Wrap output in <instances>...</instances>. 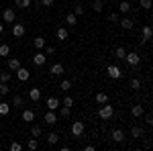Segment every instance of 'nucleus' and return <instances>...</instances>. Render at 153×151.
<instances>
[{
	"label": "nucleus",
	"mask_w": 153,
	"mask_h": 151,
	"mask_svg": "<svg viewBox=\"0 0 153 151\" xmlns=\"http://www.w3.org/2000/svg\"><path fill=\"white\" fill-rule=\"evenodd\" d=\"M76 16H80V14H84V6H76V12H74Z\"/></svg>",
	"instance_id": "43"
},
{
	"label": "nucleus",
	"mask_w": 153,
	"mask_h": 151,
	"mask_svg": "<svg viewBox=\"0 0 153 151\" xmlns=\"http://www.w3.org/2000/svg\"><path fill=\"white\" fill-rule=\"evenodd\" d=\"M16 78H19L21 82H27L29 78H31V71L27 70V68H19V70H16Z\"/></svg>",
	"instance_id": "8"
},
{
	"label": "nucleus",
	"mask_w": 153,
	"mask_h": 151,
	"mask_svg": "<svg viewBox=\"0 0 153 151\" xmlns=\"http://www.w3.org/2000/svg\"><path fill=\"white\" fill-rule=\"evenodd\" d=\"M23 121H27V123H33V121H35V112H33L31 108L23 110Z\"/></svg>",
	"instance_id": "17"
},
{
	"label": "nucleus",
	"mask_w": 153,
	"mask_h": 151,
	"mask_svg": "<svg viewBox=\"0 0 153 151\" xmlns=\"http://www.w3.org/2000/svg\"><path fill=\"white\" fill-rule=\"evenodd\" d=\"M14 19H16V14H14L12 8H6V10L2 12V21L4 23H14Z\"/></svg>",
	"instance_id": "6"
},
{
	"label": "nucleus",
	"mask_w": 153,
	"mask_h": 151,
	"mask_svg": "<svg viewBox=\"0 0 153 151\" xmlns=\"http://www.w3.org/2000/svg\"><path fill=\"white\" fill-rule=\"evenodd\" d=\"M131 137H133V139H141V137H143V129L137 127V125L131 127Z\"/></svg>",
	"instance_id": "16"
},
{
	"label": "nucleus",
	"mask_w": 153,
	"mask_h": 151,
	"mask_svg": "<svg viewBox=\"0 0 153 151\" xmlns=\"http://www.w3.org/2000/svg\"><path fill=\"white\" fill-rule=\"evenodd\" d=\"M21 149H23V147H21L16 141H12V143H10V151H21Z\"/></svg>",
	"instance_id": "41"
},
{
	"label": "nucleus",
	"mask_w": 153,
	"mask_h": 151,
	"mask_svg": "<svg viewBox=\"0 0 153 151\" xmlns=\"http://www.w3.org/2000/svg\"><path fill=\"white\" fill-rule=\"evenodd\" d=\"M41 133H43V129L39 127V125H33V127H31V135H33V137H39Z\"/></svg>",
	"instance_id": "32"
},
{
	"label": "nucleus",
	"mask_w": 153,
	"mask_h": 151,
	"mask_svg": "<svg viewBox=\"0 0 153 151\" xmlns=\"http://www.w3.org/2000/svg\"><path fill=\"white\" fill-rule=\"evenodd\" d=\"M65 23H68V25H71V27H76V23H78V16H76L74 12H70V14L65 16Z\"/></svg>",
	"instance_id": "24"
},
{
	"label": "nucleus",
	"mask_w": 153,
	"mask_h": 151,
	"mask_svg": "<svg viewBox=\"0 0 153 151\" xmlns=\"http://www.w3.org/2000/svg\"><path fill=\"white\" fill-rule=\"evenodd\" d=\"M108 19H110L112 23H118V19H120V16H118L117 12H112V14H108Z\"/></svg>",
	"instance_id": "42"
},
{
	"label": "nucleus",
	"mask_w": 153,
	"mask_h": 151,
	"mask_svg": "<svg viewBox=\"0 0 153 151\" xmlns=\"http://www.w3.org/2000/svg\"><path fill=\"white\" fill-rule=\"evenodd\" d=\"M8 92H10V86H8L6 82H0V94H2V96H6Z\"/></svg>",
	"instance_id": "28"
},
{
	"label": "nucleus",
	"mask_w": 153,
	"mask_h": 151,
	"mask_svg": "<svg viewBox=\"0 0 153 151\" xmlns=\"http://www.w3.org/2000/svg\"><path fill=\"white\" fill-rule=\"evenodd\" d=\"M23 96H19V94H16V96H12V106H16V108H21V106H23Z\"/></svg>",
	"instance_id": "26"
},
{
	"label": "nucleus",
	"mask_w": 153,
	"mask_h": 151,
	"mask_svg": "<svg viewBox=\"0 0 153 151\" xmlns=\"http://www.w3.org/2000/svg\"><path fill=\"white\" fill-rule=\"evenodd\" d=\"M10 112V104H6V102H0V115H8Z\"/></svg>",
	"instance_id": "29"
},
{
	"label": "nucleus",
	"mask_w": 153,
	"mask_h": 151,
	"mask_svg": "<svg viewBox=\"0 0 153 151\" xmlns=\"http://www.w3.org/2000/svg\"><path fill=\"white\" fill-rule=\"evenodd\" d=\"M2 31H4V25H2V23H0V33H2Z\"/></svg>",
	"instance_id": "45"
},
{
	"label": "nucleus",
	"mask_w": 153,
	"mask_h": 151,
	"mask_svg": "<svg viewBox=\"0 0 153 151\" xmlns=\"http://www.w3.org/2000/svg\"><path fill=\"white\" fill-rule=\"evenodd\" d=\"M61 106H68V108H71V106H74V98H71V96H65V98L61 100Z\"/></svg>",
	"instance_id": "34"
},
{
	"label": "nucleus",
	"mask_w": 153,
	"mask_h": 151,
	"mask_svg": "<svg viewBox=\"0 0 153 151\" xmlns=\"http://www.w3.org/2000/svg\"><path fill=\"white\" fill-rule=\"evenodd\" d=\"M12 35L14 37H23L25 35V27L23 25H14V27H12Z\"/></svg>",
	"instance_id": "20"
},
{
	"label": "nucleus",
	"mask_w": 153,
	"mask_h": 151,
	"mask_svg": "<svg viewBox=\"0 0 153 151\" xmlns=\"http://www.w3.org/2000/svg\"><path fill=\"white\" fill-rule=\"evenodd\" d=\"M37 147H39V141L35 139V137H33V139H29L27 141V149H31V151H35Z\"/></svg>",
	"instance_id": "25"
},
{
	"label": "nucleus",
	"mask_w": 153,
	"mask_h": 151,
	"mask_svg": "<svg viewBox=\"0 0 153 151\" xmlns=\"http://www.w3.org/2000/svg\"><path fill=\"white\" fill-rule=\"evenodd\" d=\"M0 55H4V57H6V55H10V47L6 45V43H2V45H0Z\"/></svg>",
	"instance_id": "33"
},
{
	"label": "nucleus",
	"mask_w": 153,
	"mask_h": 151,
	"mask_svg": "<svg viewBox=\"0 0 153 151\" xmlns=\"http://www.w3.org/2000/svg\"><path fill=\"white\" fill-rule=\"evenodd\" d=\"M114 57H117V59H125V57H127L125 47H117V49H114Z\"/></svg>",
	"instance_id": "21"
},
{
	"label": "nucleus",
	"mask_w": 153,
	"mask_h": 151,
	"mask_svg": "<svg viewBox=\"0 0 153 151\" xmlns=\"http://www.w3.org/2000/svg\"><path fill=\"white\" fill-rule=\"evenodd\" d=\"M33 43H35V47H37V49H43V47H45V39H43V37H37V39L33 41Z\"/></svg>",
	"instance_id": "36"
},
{
	"label": "nucleus",
	"mask_w": 153,
	"mask_h": 151,
	"mask_svg": "<svg viewBox=\"0 0 153 151\" xmlns=\"http://www.w3.org/2000/svg\"><path fill=\"white\" fill-rule=\"evenodd\" d=\"M70 115H71V108H68V106H61V108H59V116H63V118H68Z\"/></svg>",
	"instance_id": "31"
},
{
	"label": "nucleus",
	"mask_w": 153,
	"mask_h": 151,
	"mask_svg": "<svg viewBox=\"0 0 153 151\" xmlns=\"http://www.w3.org/2000/svg\"><path fill=\"white\" fill-rule=\"evenodd\" d=\"M63 65H61V63H53V65H51V70H49V74H53V76H61V74H63Z\"/></svg>",
	"instance_id": "15"
},
{
	"label": "nucleus",
	"mask_w": 153,
	"mask_h": 151,
	"mask_svg": "<svg viewBox=\"0 0 153 151\" xmlns=\"http://www.w3.org/2000/svg\"><path fill=\"white\" fill-rule=\"evenodd\" d=\"M39 2H41V4H43V6H51V4H53V2H55V0H39Z\"/></svg>",
	"instance_id": "44"
},
{
	"label": "nucleus",
	"mask_w": 153,
	"mask_h": 151,
	"mask_svg": "<svg viewBox=\"0 0 153 151\" xmlns=\"http://www.w3.org/2000/svg\"><path fill=\"white\" fill-rule=\"evenodd\" d=\"M19 68H21V61H19L16 57H10V59H8V70H10V71H16Z\"/></svg>",
	"instance_id": "18"
},
{
	"label": "nucleus",
	"mask_w": 153,
	"mask_h": 151,
	"mask_svg": "<svg viewBox=\"0 0 153 151\" xmlns=\"http://www.w3.org/2000/svg\"><path fill=\"white\" fill-rule=\"evenodd\" d=\"M141 8L149 10V8H151V0H141Z\"/></svg>",
	"instance_id": "40"
},
{
	"label": "nucleus",
	"mask_w": 153,
	"mask_h": 151,
	"mask_svg": "<svg viewBox=\"0 0 153 151\" xmlns=\"http://www.w3.org/2000/svg\"><path fill=\"white\" fill-rule=\"evenodd\" d=\"M118 25L125 29V31H131L133 27H135V23H133V19H129V16H123V19H118Z\"/></svg>",
	"instance_id": "4"
},
{
	"label": "nucleus",
	"mask_w": 153,
	"mask_h": 151,
	"mask_svg": "<svg viewBox=\"0 0 153 151\" xmlns=\"http://www.w3.org/2000/svg\"><path fill=\"white\" fill-rule=\"evenodd\" d=\"M45 104H47V108H49V110H57L61 102H59V98H55V96H49Z\"/></svg>",
	"instance_id": "9"
},
{
	"label": "nucleus",
	"mask_w": 153,
	"mask_h": 151,
	"mask_svg": "<svg viewBox=\"0 0 153 151\" xmlns=\"http://www.w3.org/2000/svg\"><path fill=\"white\" fill-rule=\"evenodd\" d=\"M57 141H59V135L55 133V131H53V133H49V135H47V143H49V145H55Z\"/></svg>",
	"instance_id": "22"
},
{
	"label": "nucleus",
	"mask_w": 153,
	"mask_h": 151,
	"mask_svg": "<svg viewBox=\"0 0 153 151\" xmlns=\"http://www.w3.org/2000/svg\"><path fill=\"white\" fill-rule=\"evenodd\" d=\"M43 121H45L47 125H55V123H57V115H55V110H49L47 115L43 116Z\"/></svg>",
	"instance_id": "10"
},
{
	"label": "nucleus",
	"mask_w": 153,
	"mask_h": 151,
	"mask_svg": "<svg viewBox=\"0 0 153 151\" xmlns=\"http://www.w3.org/2000/svg\"><path fill=\"white\" fill-rule=\"evenodd\" d=\"M71 135H74V137H82L84 135V123L82 121H76V123L71 125Z\"/></svg>",
	"instance_id": "2"
},
{
	"label": "nucleus",
	"mask_w": 153,
	"mask_h": 151,
	"mask_svg": "<svg viewBox=\"0 0 153 151\" xmlns=\"http://www.w3.org/2000/svg\"><path fill=\"white\" fill-rule=\"evenodd\" d=\"M45 61H47V55H45L43 51H39V53L33 55V63H35V65H45Z\"/></svg>",
	"instance_id": "7"
},
{
	"label": "nucleus",
	"mask_w": 153,
	"mask_h": 151,
	"mask_svg": "<svg viewBox=\"0 0 153 151\" xmlns=\"http://www.w3.org/2000/svg\"><path fill=\"white\" fill-rule=\"evenodd\" d=\"M0 82H6V84H8V82H10V71H2V74H0Z\"/></svg>",
	"instance_id": "39"
},
{
	"label": "nucleus",
	"mask_w": 153,
	"mask_h": 151,
	"mask_svg": "<svg viewBox=\"0 0 153 151\" xmlns=\"http://www.w3.org/2000/svg\"><path fill=\"white\" fill-rule=\"evenodd\" d=\"M31 2H33V0H16V6H21V8H29Z\"/></svg>",
	"instance_id": "37"
},
{
	"label": "nucleus",
	"mask_w": 153,
	"mask_h": 151,
	"mask_svg": "<svg viewBox=\"0 0 153 151\" xmlns=\"http://www.w3.org/2000/svg\"><path fill=\"white\" fill-rule=\"evenodd\" d=\"M70 88H71V82L70 80H63L61 84H59V90H63V92H68Z\"/></svg>",
	"instance_id": "35"
},
{
	"label": "nucleus",
	"mask_w": 153,
	"mask_h": 151,
	"mask_svg": "<svg viewBox=\"0 0 153 151\" xmlns=\"http://www.w3.org/2000/svg\"><path fill=\"white\" fill-rule=\"evenodd\" d=\"M108 78H112V80H118L120 76H123V70L118 68V65H108Z\"/></svg>",
	"instance_id": "3"
},
{
	"label": "nucleus",
	"mask_w": 153,
	"mask_h": 151,
	"mask_svg": "<svg viewBox=\"0 0 153 151\" xmlns=\"http://www.w3.org/2000/svg\"><path fill=\"white\" fill-rule=\"evenodd\" d=\"M151 35H153V29L147 25V27H143V39H139L141 43H147L149 39H151Z\"/></svg>",
	"instance_id": "12"
},
{
	"label": "nucleus",
	"mask_w": 153,
	"mask_h": 151,
	"mask_svg": "<svg viewBox=\"0 0 153 151\" xmlns=\"http://www.w3.org/2000/svg\"><path fill=\"white\" fill-rule=\"evenodd\" d=\"M129 86H131V90H139V88H141V80H137V78H133V80L129 82Z\"/></svg>",
	"instance_id": "30"
},
{
	"label": "nucleus",
	"mask_w": 153,
	"mask_h": 151,
	"mask_svg": "<svg viewBox=\"0 0 153 151\" xmlns=\"http://www.w3.org/2000/svg\"><path fill=\"white\" fill-rule=\"evenodd\" d=\"M98 116H100L102 121H110V118L114 116V108H112V106L106 102V104L100 106V110H98Z\"/></svg>",
	"instance_id": "1"
},
{
	"label": "nucleus",
	"mask_w": 153,
	"mask_h": 151,
	"mask_svg": "<svg viewBox=\"0 0 153 151\" xmlns=\"http://www.w3.org/2000/svg\"><path fill=\"white\" fill-rule=\"evenodd\" d=\"M110 137H112V141H117V143H123V141H125V133H123L120 129H114V131L110 133Z\"/></svg>",
	"instance_id": "11"
},
{
	"label": "nucleus",
	"mask_w": 153,
	"mask_h": 151,
	"mask_svg": "<svg viewBox=\"0 0 153 151\" xmlns=\"http://www.w3.org/2000/svg\"><path fill=\"white\" fill-rule=\"evenodd\" d=\"M92 8H94L96 12H100L102 8H104V4H102V0H94V4H92Z\"/></svg>",
	"instance_id": "38"
},
{
	"label": "nucleus",
	"mask_w": 153,
	"mask_h": 151,
	"mask_svg": "<svg viewBox=\"0 0 153 151\" xmlns=\"http://www.w3.org/2000/svg\"><path fill=\"white\" fill-rule=\"evenodd\" d=\"M118 10L123 12V14H127V12L131 10V4L127 2V0H125V2H120V4H118Z\"/></svg>",
	"instance_id": "27"
},
{
	"label": "nucleus",
	"mask_w": 153,
	"mask_h": 151,
	"mask_svg": "<svg viewBox=\"0 0 153 151\" xmlns=\"http://www.w3.org/2000/svg\"><path fill=\"white\" fill-rule=\"evenodd\" d=\"M96 102H98V104H106V102H108V96H106L104 92H98L96 94Z\"/></svg>",
	"instance_id": "23"
},
{
	"label": "nucleus",
	"mask_w": 153,
	"mask_h": 151,
	"mask_svg": "<svg viewBox=\"0 0 153 151\" xmlns=\"http://www.w3.org/2000/svg\"><path fill=\"white\" fill-rule=\"evenodd\" d=\"M125 59H127V63L133 65V68L141 63V55H137V53H127V57H125Z\"/></svg>",
	"instance_id": "5"
},
{
	"label": "nucleus",
	"mask_w": 153,
	"mask_h": 151,
	"mask_svg": "<svg viewBox=\"0 0 153 151\" xmlns=\"http://www.w3.org/2000/svg\"><path fill=\"white\" fill-rule=\"evenodd\" d=\"M29 98H31L33 102H39V100H41V90H39V88H33V90L29 92Z\"/></svg>",
	"instance_id": "19"
},
{
	"label": "nucleus",
	"mask_w": 153,
	"mask_h": 151,
	"mask_svg": "<svg viewBox=\"0 0 153 151\" xmlns=\"http://www.w3.org/2000/svg\"><path fill=\"white\" fill-rule=\"evenodd\" d=\"M131 115L135 116V118H139V116H143V115H145V108H143L141 104H135L133 108H131Z\"/></svg>",
	"instance_id": "14"
},
{
	"label": "nucleus",
	"mask_w": 153,
	"mask_h": 151,
	"mask_svg": "<svg viewBox=\"0 0 153 151\" xmlns=\"http://www.w3.org/2000/svg\"><path fill=\"white\" fill-rule=\"evenodd\" d=\"M55 37H57L59 41H65V39L70 37V33H68V29H65V27H59L57 31H55Z\"/></svg>",
	"instance_id": "13"
}]
</instances>
